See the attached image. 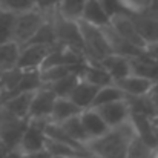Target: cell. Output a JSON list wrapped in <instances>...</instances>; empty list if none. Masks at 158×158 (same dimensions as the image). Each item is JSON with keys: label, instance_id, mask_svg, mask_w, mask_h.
<instances>
[{"label": "cell", "instance_id": "obj_1", "mask_svg": "<svg viewBox=\"0 0 158 158\" xmlns=\"http://www.w3.org/2000/svg\"><path fill=\"white\" fill-rule=\"evenodd\" d=\"M135 127L131 118L118 126L109 127L103 135L85 143L88 154L100 158H124L129 143L135 137Z\"/></svg>", "mask_w": 158, "mask_h": 158}, {"label": "cell", "instance_id": "obj_2", "mask_svg": "<svg viewBox=\"0 0 158 158\" xmlns=\"http://www.w3.org/2000/svg\"><path fill=\"white\" fill-rule=\"evenodd\" d=\"M78 28H80V32H81L85 52H86V57H88L89 61L98 63L105 57H107L109 54H112L103 28L94 26V25L86 23L83 20H78Z\"/></svg>", "mask_w": 158, "mask_h": 158}, {"label": "cell", "instance_id": "obj_3", "mask_svg": "<svg viewBox=\"0 0 158 158\" xmlns=\"http://www.w3.org/2000/svg\"><path fill=\"white\" fill-rule=\"evenodd\" d=\"M48 19L49 17L45 12H42L40 9H37V8L15 14L14 29H12V40L15 43H19L20 46L26 45L35 35V32L40 29V26Z\"/></svg>", "mask_w": 158, "mask_h": 158}, {"label": "cell", "instance_id": "obj_4", "mask_svg": "<svg viewBox=\"0 0 158 158\" xmlns=\"http://www.w3.org/2000/svg\"><path fill=\"white\" fill-rule=\"evenodd\" d=\"M52 23H54L57 45L68 46V48L83 54L86 57L81 32H80V28H78V20H71V19H66V17L60 15L58 12H55L52 15Z\"/></svg>", "mask_w": 158, "mask_h": 158}, {"label": "cell", "instance_id": "obj_5", "mask_svg": "<svg viewBox=\"0 0 158 158\" xmlns=\"http://www.w3.org/2000/svg\"><path fill=\"white\" fill-rule=\"evenodd\" d=\"M46 120H28L26 129L19 141L17 151L23 155L42 152L46 149V132H45Z\"/></svg>", "mask_w": 158, "mask_h": 158}, {"label": "cell", "instance_id": "obj_6", "mask_svg": "<svg viewBox=\"0 0 158 158\" xmlns=\"http://www.w3.org/2000/svg\"><path fill=\"white\" fill-rule=\"evenodd\" d=\"M28 118H20L0 106V140L12 151L17 149L19 141L26 129Z\"/></svg>", "mask_w": 158, "mask_h": 158}, {"label": "cell", "instance_id": "obj_7", "mask_svg": "<svg viewBox=\"0 0 158 158\" xmlns=\"http://www.w3.org/2000/svg\"><path fill=\"white\" fill-rule=\"evenodd\" d=\"M109 26L117 34H120L123 39H126L127 42H131L132 45H135L137 48L144 51L146 43L141 39V35L138 34L137 26H135V23H134V20H132L129 12H126V11H115V12H112L110 14Z\"/></svg>", "mask_w": 158, "mask_h": 158}, {"label": "cell", "instance_id": "obj_8", "mask_svg": "<svg viewBox=\"0 0 158 158\" xmlns=\"http://www.w3.org/2000/svg\"><path fill=\"white\" fill-rule=\"evenodd\" d=\"M55 98H57V95L49 88L42 86L40 89H37L32 95L28 120H46V121H49Z\"/></svg>", "mask_w": 158, "mask_h": 158}, {"label": "cell", "instance_id": "obj_9", "mask_svg": "<svg viewBox=\"0 0 158 158\" xmlns=\"http://www.w3.org/2000/svg\"><path fill=\"white\" fill-rule=\"evenodd\" d=\"M52 46L46 45H35V43H28L20 46V54H19V61L17 68L28 71V69H40L51 52Z\"/></svg>", "mask_w": 158, "mask_h": 158}, {"label": "cell", "instance_id": "obj_10", "mask_svg": "<svg viewBox=\"0 0 158 158\" xmlns=\"http://www.w3.org/2000/svg\"><path fill=\"white\" fill-rule=\"evenodd\" d=\"M94 109H97V112L102 115V118L105 120L109 127L118 126L131 118V107H129V103L126 98L110 102V103H106L102 106H95Z\"/></svg>", "mask_w": 158, "mask_h": 158}, {"label": "cell", "instance_id": "obj_11", "mask_svg": "<svg viewBox=\"0 0 158 158\" xmlns=\"http://www.w3.org/2000/svg\"><path fill=\"white\" fill-rule=\"evenodd\" d=\"M138 34L141 35V39L144 40L146 45L154 43L158 40V15L149 14V12H129Z\"/></svg>", "mask_w": 158, "mask_h": 158}, {"label": "cell", "instance_id": "obj_12", "mask_svg": "<svg viewBox=\"0 0 158 158\" xmlns=\"http://www.w3.org/2000/svg\"><path fill=\"white\" fill-rule=\"evenodd\" d=\"M114 85H117L121 91H123V94L126 95V97H138V95H146L151 89H152V86H154V83L151 81V80H148V78H144V77H140V75H137V74H127L126 77H121V78H118V80H114L112 81Z\"/></svg>", "mask_w": 158, "mask_h": 158}, {"label": "cell", "instance_id": "obj_13", "mask_svg": "<svg viewBox=\"0 0 158 158\" xmlns=\"http://www.w3.org/2000/svg\"><path fill=\"white\" fill-rule=\"evenodd\" d=\"M80 121H81L83 129H85V132L88 135V141L103 135L109 129L106 121L102 118V115L97 112V109H94V107L83 109L80 112Z\"/></svg>", "mask_w": 158, "mask_h": 158}, {"label": "cell", "instance_id": "obj_14", "mask_svg": "<svg viewBox=\"0 0 158 158\" xmlns=\"http://www.w3.org/2000/svg\"><path fill=\"white\" fill-rule=\"evenodd\" d=\"M131 72L144 77L152 83H158V60L146 55L144 52L131 57Z\"/></svg>", "mask_w": 158, "mask_h": 158}, {"label": "cell", "instance_id": "obj_15", "mask_svg": "<svg viewBox=\"0 0 158 158\" xmlns=\"http://www.w3.org/2000/svg\"><path fill=\"white\" fill-rule=\"evenodd\" d=\"M80 20L91 23L94 26L105 28L110 22V12L107 11V8L102 0H88Z\"/></svg>", "mask_w": 158, "mask_h": 158}, {"label": "cell", "instance_id": "obj_16", "mask_svg": "<svg viewBox=\"0 0 158 158\" xmlns=\"http://www.w3.org/2000/svg\"><path fill=\"white\" fill-rule=\"evenodd\" d=\"M98 89H100L98 86H95L86 80L78 78V81L75 83V86L71 91L68 98H71L80 109H88V107H92L94 98H95Z\"/></svg>", "mask_w": 158, "mask_h": 158}, {"label": "cell", "instance_id": "obj_17", "mask_svg": "<svg viewBox=\"0 0 158 158\" xmlns=\"http://www.w3.org/2000/svg\"><path fill=\"white\" fill-rule=\"evenodd\" d=\"M106 34V39H107V43L110 46V51L112 54H118V55H124V57H135L138 54L143 52V49L137 48L135 45H132L131 42H127L126 39H123L120 34H117L109 25L103 28Z\"/></svg>", "mask_w": 158, "mask_h": 158}, {"label": "cell", "instance_id": "obj_18", "mask_svg": "<svg viewBox=\"0 0 158 158\" xmlns=\"http://www.w3.org/2000/svg\"><path fill=\"white\" fill-rule=\"evenodd\" d=\"M110 75L112 81L131 74V58L118 54H109L102 61H98Z\"/></svg>", "mask_w": 158, "mask_h": 158}, {"label": "cell", "instance_id": "obj_19", "mask_svg": "<svg viewBox=\"0 0 158 158\" xmlns=\"http://www.w3.org/2000/svg\"><path fill=\"white\" fill-rule=\"evenodd\" d=\"M78 77L81 80H86V81L98 86V88L112 83V78H110V75L107 74V71H106L105 68L100 63H92V61H86L80 68Z\"/></svg>", "mask_w": 158, "mask_h": 158}, {"label": "cell", "instance_id": "obj_20", "mask_svg": "<svg viewBox=\"0 0 158 158\" xmlns=\"http://www.w3.org/2000/svg\"><path fill=\"white\" fill-rule=\"evenodd\" d=\"M34 92H19V94H14V95L8 97L6 100H3L0 103V106L5 107L6 110H9L11 114L20 117V118H28L29 106H31V102H32Z\"/></svg>", "mask_w": 158, "mask_h": 158}, {"label": "cell", "instance_id": "obj_21", "mask_svg": "<svg viewBox=\"0 0 158 158\" xmlns=\"http://www.w3.org/2000/svg\"><path fill=\"white\" fill-rule=\"evenodd\" d=\"M81 110L83 109H80L71 98H68V97H57L55 98V103H54L52 114H51L49 121L61 123V121H64V120H68L71 117L78 115Z\"/></svg>", "mask_w": 158, "mask_h": 158}, {"label": "cell", "instance_id": "obj_22", "mask_svg": "<svg viewBox=\"0 0 158 158\" xmlns=\"http://www.w3.org/2000/svg\"><path fill=\"white\" fill-rule=\"evenodd\" d=\"M19 54H20V45L15 43L14 40L0 45V74L17 66Z\"/></svg>", "mask_w": 158, "mask_h": 158}, {"label": "cell", "instance_id": "obj_23", "mask_svg": "<svg viewBox=\"0 0 158 158\" xmlns=\"http://www.w3.org/2000/svg\"><path fill=\"white\" fill-rule=\"evenodd\" d=\"M78 78H80L78 72H71V74H68L64 77H60V78H57L54 81H49V83L43 85V86L49 88L57 97H69V94L74 89V86L78 81Z\"/></svg>", "mask_w": 158, "mask_h": 158}, {"label": "cell", "instance_id": "obj_24", "mask_svg": "<svg viewBox=\"0 0 158 158\" xmlns=\"http://www.w3.org/2000/svg\"><path fill=\"white\" fill-rule=\"evenodd\" d=\"M58 124L64 129V132L72 140H75L77 143H80V144L85 146V143L88 141V135H86V132L83 129V124L80 121V114L75 115V117H71V118H68V120H64V121H61Z\"/></svg>", "mask_w": 158, "mask_h": 158}, {"label": "cell", "instance_id": "obj_25", "mask_svg": "<svg viewBox=\"0 0 158 158\" xmlns=\"http://www.w3.org/2000/svg\"><path fill=\"white\" fill-rule=\"evenodd\" d=\"M126 98V95L123 94V91L114 85V83H109V85H105L98 89L95 98H94V103H92V107L95 106H102L106 105V103H110V102H117V100H123Z\"/></svg>", "mask_w": 158, "mask_h": 158}, {"label": "cell", "instance_id": "obj_26", "mask_svg": "<svg viewBox=\"0 0 158 158\" xmlns=\"http://www.w3.org/2000/svg\"><path fill=\"white\" fill-rule=\"evenodd\" d=\"M88 0H60L57 12L71 20H80Z\"/></svg>", "mask_w": 158, "mask_h": 158}, {"label": "cell", "instance_id": "obj_27", "mask_svg": "<svg viewBox=\"0 0 158 158\" xmlns=\"http://www.w3.org/2000/svg\"><path fill=\"white\" fill-rule=\"evenodd\" d=\"M155 151L157 149L154 146H151L149 143H146L143 138H140L135 134V137L129 143V148H127V152H126L124 158H151Z\"/></svg>", "mask_w": 158, "mask_h": 158}, {"label": "cell", "instance_id": "obj_28", "mask_svg": "<svg viewBox=\"0 0 158 158\" xmlns=\"http://www.w3.org/2000/svg\"><path fill=\"white\" fill-rule=\"evenodd\" d=\"M28 43L46 45V46H55L57 45V42H55V31H54V23H52V15L40 26V29L35 32V35Z\"/></svg>", "mask_w": 158, "mask_h": 158}, {"label": "cell", "instance_id": "obj_29", "mask_svg": "<svg viewBox=\"0 0 158 158\" xmlns=\"http://www.w3.org/2000/svg\"><path fill=\"white\" fill-rule=\"evenodd\" d=\"M15 14L0 8V45L12 40V29H14Z\"/></svg>", "mask_w": 158, "mask_h": 158}, {"label": "cell", "instance_id": "obj_30", "mask_svg": "<svg viewBox=\"0 0 158 158\" xmlns=\"http://www.w3.org/2000/svg\"><path fill=\"white\" fill-rule=\"evenodd\" d=\"M0 8L14 14L25 12L35 8V0H0Z\"/></svg>", "mask_w": 158, "mask_h": 158}, {"label": "cell", "instance_id": "obj_31", "mask_svg": "<svg viewBox=\"0 0 158 158\" xmlns=\"http://www.w3.org/2000/svg\"><path fill=\"white\" fill-rule=\"evenodd\" d=\"M117 3L126 12H140L151 3V0H117Z\"/></svg>", "mask_w": 158, "mask_h": 158}, {"label": "cell", "instance_id": "obj_32", "mask_svg": "<svg viewBox=\"0 0 158 158\" xmlns=\"http://www.w3.org/2000/svg\"><path fill=\"white\" fill-rule=\"evenodd\" d=\"M58 3H60V0H35V8L40 9L42 12H45L48 17H51L57 12Z\"/></svg>", "mask_w": 158, "mask_h": 158}, {"label": "cell", "instance_id": "obj_33", "mask_svg": "<svg viewBox=\"0 0 158 158\" xmlns=\"http://www.w3.org/2000/svg\"><path fill=\"white\" fill-rule=\"evenodd\" d=\"M143 52L146 54V55H149V57H152V58H155V60H158V40L154 42V43L146 45V48H144Z\"/></svg>", "mask_w": 158, "mask_h": 158}, {"label": "cell", "instance_id": "obj_34", "mask_svg": "<svg viewBox=\"0 0 158 158\" xmlns=\"http://www.w3.org/2000/svg\"><path fill=\"white\" fill-rule=\"evenodd\" d=\"M6 158H25L23 157V154L20 152V151H17V149H12L9 154H8V157Z\"/></svg>", "mask_w": 158, "mask_h": 158}, {"label": "cell", "instance_id": "obj_35", "mask_svg": "<svg viewBox=\"0 0 158 158\" xmlns=\"http://www.w3.org/2000/svg\"><path fill=\"white\" fill-rule=\"evenodd\" d=\"M151 158H158V149H157V151H155V152H154V155H152V157H151Z\"/></svg>", "mask_w": 158, "mask_h": 158}, {"label": "cell", "instance_id": "obj_36", "mask_svg": "<svg viewBox=\"0 0 158 158\" xmlns=\"http://www.w3.org/2000/svg\"><path fill=\"white\" fill-rule=\"evenodd\" d=\"M52 158H72V157H60V155H52Z\"/></svg>", "mask_w": 158, "mask_h": 158}]
</instances>
